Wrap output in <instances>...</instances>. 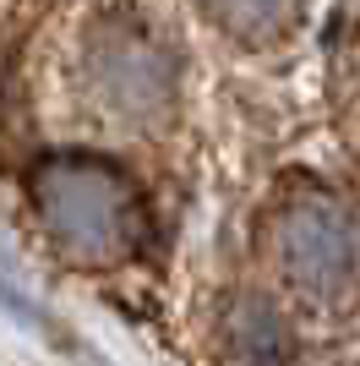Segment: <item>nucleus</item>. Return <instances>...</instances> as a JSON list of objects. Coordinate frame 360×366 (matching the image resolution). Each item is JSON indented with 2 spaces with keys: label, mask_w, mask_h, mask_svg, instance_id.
Returning a JSON list of instances; mask_svg holds the SVG:
<instances>
[{
  "label": "nucleus",
  "mask_w": 360,
  "mask_h": 366,
  "mask_svg": "<svg viewBox=\"0 0 360 366\" xmlns=\"http://www.w3.org/2000/svg\"><path fill=\"white\" fill-rule=\"evenodd\" d=\"M33 214L49 246L76 268H115L142 246L148 208L126 169L93 153H55L33 169Z\"/></svg>",
  "instance_id": "1"
},
{
  "label": "nucleus",
  "mask_w": 360,
  "mask_h": 366,
  "mask_svg": "<svg viewBox=\"0 0 360 366\" xmlns=\"http://www.w3.org/2000/svg\"><path fill=\"white\" fill-rule=\"evenodd\" d=\"M76 82L93 115L115 126H159L180 99V49L159 22L120 6L88 22Z\"/></svg>",
  "instance_id": "2"
},
{
  "label": "nucleus",
  "mask_w": 360,
  "mask_h": 366,
  "mask_svg": "<svg viewBox=\"0 0 360 366\" xmlns=\"http://www.w3.org/2000/svg\"><path fill=\"white\" fill-rule=\"evenodd\" d=\"M268 252L284 285L311 301H339L355 285V219L349 202L328 186H295L273 202Z\"/></svg>",
  "instance_id": "3"
},
{
  "label": "nucleus",
  "mask_w": 360,
  "mask_h": 366,
  "mask_svg": "<svg viewBox=\"0 0 360 366\" xmlns=\"http://www.w3.org/2000/svg\"><path fill=\"white\" fill-rule=\"evenodd\" d=\"M224 350H229V366H289V322L284 312L262 295H246V301L229 306L224 317Z\"/></svg>",
  "instance_id": "4"
},
{
  "label": "nucleus",
  "mask_w": 360,
  "mask_h": 366,
  "mask_svg": "<svg viewBox=\"0 0 360 366\" xmlns=\"http://www.w3.org/2000/svg\"><path fill=\"white\" fill-rule=\"evenodd\" d=\"M219 33L240 39V44H279L289 28L300 22L306 0H191Z\"/></svg>",
  "instance_id": "5"
}]
</instances>
